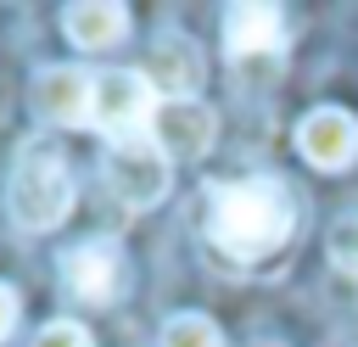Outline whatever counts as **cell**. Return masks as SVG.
<instances>
[{"instance_id":"obj_1","label":"cell","mask_w":358,"mask_h":347,"mask_svg":"<svg viewBox=\"0 0 358 347\" xmlns=\"http://www.w3.org/2000/svg\"><path fill=\"white\" fill-rule=\"evenodd\" d=\"M291 229H296V196L274 174H246L207 196V241L241 263L280 252Z\"/></svg>"},{"instance_id":"obj_2","label":"cell","mask_w":358,"mask_h":347,"mask_svg":"<svg viewBox=\"0 0 358 347\" xmlns=\"http://www.w3.org/2000/svg\"><path fill=\"white\" fill-rule=\"evenodd\" d=\"M6 207L22 229H56L73 207V174L56 151H28L6 179Z\"/></svg>"},{"instance_id":"obj_3","label":"cell","mask_w":358,"mask_h":347,"mask_svg":"<svg viewBox=\"0 0 358 347\" xmlns=\"http://www.w3.org/2000/svg\"><path fill=\"white\" fill-rule=\"evenodd\" d=\"M101 179H106V190H112L123 207L140 213V207H157V201L168 196L173 162H168V151H162L151 134H134V140H117V146L106 151Z\"/></svg>"},{"instance_id":"obj_4","label":"cell","mask_w":358,"mask_h":347,"mask_svg":"<svg viewBox=\"0 0 358 347\" xmlns=\"http://www.w3.org/2000/svg\"><path fill=\"white\" fill-rule=\"evenodd\" d=\"M151 118H157V90L145 84V73H101L95 78V112H90V123H101L117 140H134Z\"/></svg>"},{"instance_id":"obj_5","label":"cell","mask_w":358,"mask_h":347,"mask_svg":"<svg viewBox=\"0 0 358 347\" xmlns=\"http://www.w3.org/2000/svg\"><path fill=\"white\" fill-rule=\"evenodd\" d=\"M224 45L241 67H274L280 50H285V11L268 6V0H252V6H229L224 11Z\"/></svg>"},{"instance_id":"obj_6","label":"cell","mask_w":358,"mask_h":347,"mask_svg":"<svg viewBox=\"0 0 358 347\" xmlns=\"http://www.w3.org/2000/svg\"><path fill=\"white\" fill-rule=\"evenodd\" d=\"M151 140L168 151V162H196L218 140V118L207 101H162L151 118Z\"/></svg>"},{"instance_id":"obj_7","label":"cell","mask_w":358,"mask_h":347,"mask_svg":"<svg viewBox=\"0 0 358 347\" xmlns=\"http://www.w3.org/2000/svg\"><path fill=\"white\" fill-rule=\"evenodd\" d=\"M28 101H34V112H39L45 123L78 129V123H90V112H95V78H90L84 67H39Z\"/></svg>"},{"instance_id":"obj_8","label":"cell","mask_w":358,"mask_h":347,"mask_svg":"<svg viewBox=\"0 0 358 347\" xmlns=\"http://www.w3.org/2000/svg\"><path fill=\"white\" fill-rule=\"evenodd\" d=\"M296 151H302L313 168H324V174L352 168V157H358V118L341 112V106H313V112L296 123Z\"/></svg>"},{"instance_id":"obj_9","label":"cell","mask_w":358,"mask_h":347,"mask_svg":"<svg viewBox=\"0 0 358 347\" xmlns=\"http://www.w3.org/2000/svg\"><path fill=\"white\" fill-rule=\"evenodd\" d=\"M201 73H207V62H201V45L190 39V34H157L151 39V73H145V84L157 90V95H168V101H196V90H201Z\"/></svg>"},{"instance_id":"obj_10","label":"cell","mask_w":358,"mask_h":347,"mask_svg":"<svg viewBox=\"0 0 358 347\" xmlns=\"http://www.w3.org/2000/svg\"><path fill=\"white\" fill-rule=\"evenodd\" d=\"M62 285H67L78 302H90V308H106V302L117 297V285H123V257H117V246H112V241H84V246H73V252L62 257Z\"/></svg>"},{"instance_id":"obj_11","label":"cell","mask_w":358,"mask_h":347,"mask_svg":"<svg viewBox=\"0 0 358 347\" xmlns=\"http://www.w3.org/2000/svg\"><path fill=\"white\" fill-rule=\"evenodd\" d=\"M62 28H67L73 45L101 50V45H117L129 34V6H117V0H78V6L62 11Z\"/></svg>"},{"instance_id":"obj_12","label":"cell","mask_w":358,"mask_h":347,"mask_svg":"<svg viewBox=\"0 0 358 347\" xmlns=\"http://www.w3.org/2000/svg\"><path fill=\"white\" fill-rule=\"evenodd\" d=\"M162 347H218V325L207 313H173L162 325Z\"/></svg>"},{"instance_id":"obj_13","label":"cell","mask_w":358,"mask_h":347,"mask_svg":"<svg viewBox=\"0 0 358 347\" xmlns=\"http://www.w3.org/2000/svg\"><path fill=\"white\" fill-rule=\"evenodd\" d=\"M324 246H330V263H336L341 274H358V213H341V218L330 224Z\"/></svg>"},{"instance_id":"obj_14","label":"cell","mask_w":358,"mask_h":347,"mask_svg":"<svg viewBox=\"0 0 358 347\" xmlns=\"http://www.w3.org/2000/svg\"><path fill=\"white\" fill-rule=\"evenodd\" d=\"M28 347H90V330H84V325H73V319H50Z\"/></svg>"},{"instance_id":"obj_15","label":"cell","mask_w":358,"mask_h":347,"mask_svg":"<svg viewBox=\"0 0 358 347\" xmlns=\"http://www.w3.org/2000/svg\"><path fill=\"white\" fill-rule=\"evenodd\" d=\"M11 325H17V291H11V285H0V341L11 336Z\"/></svg>"}]
</instances>
